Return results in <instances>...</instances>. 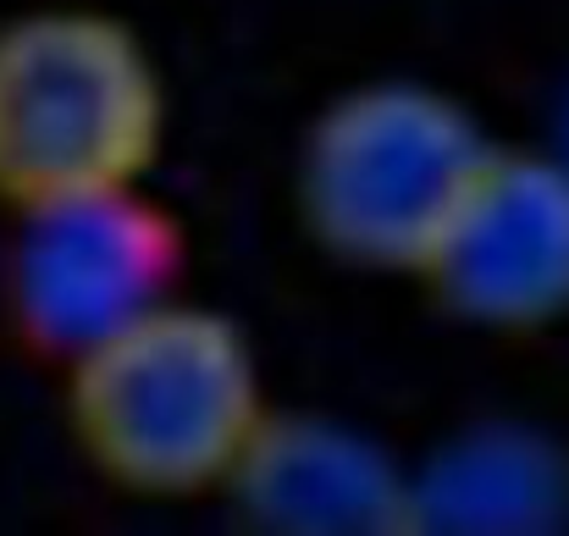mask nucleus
<instances>
[{
  "instance_id": "obj_3",
  "label": "nucleus",
  "mask_w": 569,
  "mask_h": 536,
  "mask_svg": "<svg viewBox=\"0 0 569 536\" xmlns=\"http://www.w3.org/2000/svg\"><path fill=\"white\" fill-rule=\"evenodd\" d=\"M487 156L492 139L459 95L371 78L310 117L293 156V216L349 271L420 277Z\"/></svg>"
},
{
  "instance_id": "obj_6",
  "label": "nucleus",
  "mask_w": 569,
  "mask_h": 536,
  "mask_svg": "<svg viewBox=\"0 0 569 536\" xmlns=\"http://www.w3.org/2000/svg\"><path fill=\"white\" fill-rule=\"evenodd\" d=\"M221 504L238 526L266 536H409L415 470L338 415L271 409Z\"/></svg>"
},
{
  "instance_id": "obj_2",
  "label": "nucleus",
  "mask_w": 569,
  "mask_h": 536,
  "mask_svg": "<svg viewBox=\"0 0 569 536\" xmlns=\"http://www.w3.org/2000/svg\"><path fill=\"white\" fill-rule=\"evenodd\" d=\"M167 145V78L144 33L100 6L0 17V210L144 182Z\"/></svg>"
},
{
  "instance_id": "obj_7",
  "label": "nucleus",
  "mask_w": 569,
  "mask_h": 536,
  "mask_svg": "<svg viewBox=\"0 0 569 536\" xmlns=\"http://www.w3.org/2000/svg\"><path fill=\"white\" fill-rule=\"evenodd\" d=\"M569 520V459L537 431L481 426L415 470V532H553Z\"/></svg>"
},
{
  "instance_id": "obj_5",
  "label": "nucleus",
  "mask_w": 569,
  "mask_h": 536,
  "mask_svg": "<svg viewBox=\"0 0 569 536\" xmlns=\"http://www.w3.org/2000/svg\"><path fill=\"white\" fill-rule=\"evenodd\" d=\"M420 294L487 338H537L569 321V161L492 145L431 260Z\"/></svg>"
},
{
  "instance_id": "obj_4",
  "label": "nucleus",
  "mask_w": 569,
  "mask_h": 536,
  "mask_svg": "<svg viewBox=\"0 0 569 536\" xmlns=\"http://www.w3.org/2000/svg\"><path fill=\"white\" fill-rule=\"evenodd\" d=\"M189 227L144 182L50 199L11 216L0 271L6 327L22 355L67 365L156 305L178 299Z\"/></svg>"
},
{
  "instance_id": "obj_1",
  "label": "nucleus",
  "mask_w": 569,
  "mask_h": 536,
  "mask_svg": "<svg viewBox=\"0 0 569 536\" xmlns=\"http://www.w3.org/2000/svg\"><path fill=\"white\" fill-rule=\"evenodd\" d=\"M271 415L249 332L167 299L61 365V426L94 482L144 504L221 498Z\"/></svg>"
}]
</instances>
